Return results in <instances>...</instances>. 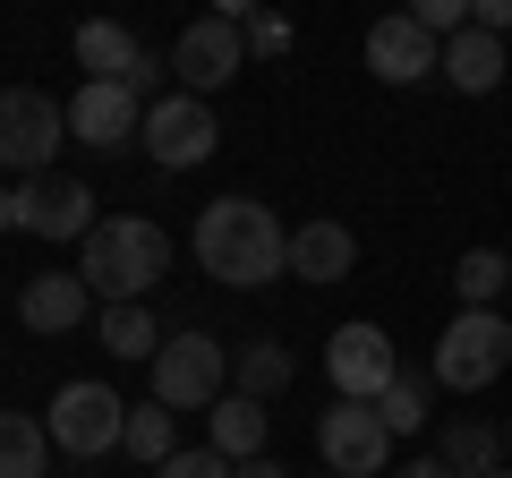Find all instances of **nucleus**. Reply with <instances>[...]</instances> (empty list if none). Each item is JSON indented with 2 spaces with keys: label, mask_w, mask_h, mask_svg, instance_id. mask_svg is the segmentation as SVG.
I'll return each mask as SVG.
<instances>
[{
  "label": "nucleus",
  "mask_w": 512,
  "mask_h": 478,
  "mask_svg": "<svg viewBox=\"0 0 512 478\" xmlns=\"http://www.w3.org/2000/svg\"><path fill=\"white\" fill-rule=\"evenodd\" d=\"M197 265L222 291H256V282L291 274V231L274 222V205H256V197H214L197 214Z\"/></svg>",
  "instance_id": "f257e3e1"
},
{
  "label": "nucleus",
  "mask_w": 512,
  "mask_h": 478,
  "mask_svg": "<svg viewBox=\"0 0 512 478\" xmlns=\"http://www.w3.org/2000/svg\"><path fill=\"white\" fill-rule=\"evenodd\" d=\"M171 274V239L163 222L146 214H103L86 231V265H77V282H86L103 308H137V299H154V282Z\"/></svg>",
  "instance_id": "f03ea898"
},
{
  "label": "nucleus",
  "mask_w": 512,
  "mask_h": 478,
  "mask_svg": "<svg viewBox=\"0 0 512 478\" xmlns=\"http://www.w3.org/2000/svg\"><path fill=\"white\" fill-rule=\"evenodd\" d=\"M69 146V103L43 86H0V180H52Z\"/></svg>",
  "instance_id": "7ed1b4c3"
},
{
  "label": "nucleus",
  "mask_w": 512,
  "mask_h": 478,
  "mask_svg": "<svg viewBox=\"0 0 512 478\" xmlns=\"http://www.w3.org/2000/svg\"><path fill=\"white\" fill-rule=\"evenodd\" d=\"M512 368V316L504 308H461L436 342V385L444 393H487Z\"/></svg>",
  "instance_id": "20e7f679"
},
{
  "label": "nucleus",
  "mask_w": 512,
  "mask_h": 478,
  "mask_svg": "<svg viewBox=\"0 0 512 478\" xmlns=\"http://www.w3.org/2000/svg\"><path fill=\"white\" fill-rule=\"evenodd\" d=\"M43 427H52L60 453L103 461V453H120V436H128V402H120L111 385H94V376H77V385H60V393H52Z\"/></svg>",
  "instance_id": "39448f33"
},
{
  "label": "nucleus",
  "mask_w": 512,
  "mask_h": 478,
  "mask_svg": "<svg viewBox=\"0 0 512 478\" xmlns=\"http://www.w3.org/2000/svg\"><path fill=\"white\" fill-rule=\"evenodd\" d=\"M325 376H333V402H384V385L402 376V350H393L384 325L350 316V325H333V342H325Z\"/></svg>",
  "instance_id": "423d86ee"
},
{
  "label": "nucleus",
  "mask_w": 512,
  "mask_h": 478,
  "mask_svg": "<svg viewBox=\"0 0 512 478\" xmlns=\"http://www.w3.org/2000/svg\"><path fill=\"white\" fill-rule=\"evenodd\" d=\"M222 376H231V359H222L214 333H171V342L154 350V402L163 410H214Z\"/></svg>",
  "instance_id": "0eeeda50"
},
{
  "label": "nucleus",
  "mask_w": 512,
  "mask_h": 478,
  "mask_svg": "<svg viewBox=\"0 0 512 478\" xmlns=\"http://www.w3.org/2000/svg\"><path fill=\"white\" fill-rule=\"evenodd\" d=\"M239 26H248V18H222V9H214V18H197L180 43H171L180 94H197V103H205V94H222L239 69H248V35H239Z\"/></svg>",
  "instance_id": "6e6552de"
},
{
  "label": "nucleus",
  "mask_w": 512,
  "mask_h": 478,
  "mask_svg": "<svg viewBox=\"0 0 512 478\" xmlns=\"http://www.w3.org/2000/svg\"><path fill=\"white\" fill-rule=\"evenodd\" d=\"M137 146H146L163 171H197L205 154L222 146V129H214V111H205L197 94H154V103H146V129H137Z\"/></svg>",
  "instance_id": "1a4fd4ad"
},
{
  "label": "nucleus",
  "mask_w": 512,
  "mask_h": 478,
  "mask_svg": "<svg viewBox=\"0 0 512 478\" xmlns=\"http://www.w3.org/2000/svg\"><path fill=\"white\" fill-rule=\"evenodd\" d=\"M316 453H325L333 478H376L393 461V427L376 419V402H333L316 419Z\"/></svg>",
  "instance_id": "9d476101"
},
{
  "label": "nucleus",
  "mask_w": 512,
  "mask_h": 478,
  "mask_svg": "<svg viewBox=\"0 0 512 478\" xmlns=\"http://www.w3.org/2000/svg\"><path fill=\"white\" fill-rule=\"evenodd\" d=\"M77 69H86V86H128L137 103L154 94V52L128 35V26H111V18L77 26Z\"/></svg>",
  "instance_id": "9b49d317"
},
{
  "label": "nucleus",
  "mask_w": 512,
  "mask_h": 478,
  "mask_svg": "<svg viewBox=\"0 0 512 478\" xmlns=\"http://www.w3.org/2000/svg\"><path fill=\"white\" fill-rule=\"evenodd\" d=\"M367 69H376L384 86H419V77H444V43L402 9V18L367 26Z\"/></svg>",
  "instance_id": "f8f14e48"
},
{
  "label": "nucleus",
  "mask_w": 512,
  "mask_h": 478,
  "mask_svg": "<svg viewBox=\"0 0 512 478\" xmlns=\"http://www.w3.org/2000/svg\"><path fill=\"white\" fill-rule=\"evenodd\" d=\"M137 129H146V103H137L128 86H77L69 94V137L77 146L120 154V146H137Z\"/></svg>",
  "instance_id": "ddd939ff"
},
{
  "label": "nucleus",
  "mask_w": 512,
  "mask_h": 478,
  "mask_svg": "<svg viewBox=\"0 0 512 478\" xmlns=\"http://www.w3.org/2000/svg\"><path fill=\"white\" fill-rule=\"evenodd\" d=\"M94 222H103V214H94L86 180H60V171H52V180H26V231H35V239H86Z\"/></svg>",
  "instance_id": "4468645a"
},
{
  "label": "nucleus",
  "mask_w": 512,
  "mask_h": 478,
  "mask_svg": "<svg viewBox=\"0 0 512 478\" xmlns=\"http://www.w3.org/2000/svg\"><path fill=\"white\" fill-rule=\"evenodd\" d=\"M291 274L299 282H350L359 274V231H350V222H299L291 231Z\"/></svg>",
  "instance_id": "2eb2a0df"
},
{
  "label": "nucleus",
  "mask_w": 512,
  "mask_h": 478,
  "mask_svg": "<svg viewBox=\"0 0 512 478\" xmlns=\"http://www.w3.org/2000/svg\"><path fill=\"white\" fill-rule=\"evenodd\" d=\"M86 282H77V274H35V282H26V291H18V325L26 333H43V342H52V333H77V325H86Z\"/></svg>",
  "instance_id": "dca6fc26"
},
{
  "label": "nucleus",
  "mask_w": 512,
  "mask_h": 478,
  "mask_svg": "<svg viewBox=\"0 0 512 478\" xmlns=\"http://www.w3.org/2000/svg\"><path fill=\"white\" fill-rule=\"evenodd\" d=\"M205 419H214V453L231 461V470H239V461H256V453H265V436H274L265 402H248V393H222V402L205 410Z\"/></svg>",
  "instance_id": "f3484780"
},
{
  "label": "nucleus",
  "mask_w": 512,
  "mask_h": 478,
  "mask_svg": "<svg viewBox=\"0 0 512 478\" xmlns=\"http://www.w3.org/2000/svg\"><path fill=\"white\" fill-rule=\"evenodd\" d=\"M436 461H444L453 478H495V470H504V436H495L487 419H444Z\"/></svg>",
  "instance_id": "a211bd4d"
},
{
  "label": "nucleus",
  "mask_w": 512,
  "mask_h": 478,
  "mask_svg": "<svg viewBox=\"0 0 512 478\" xmlns=\"http://www.w3.org/2000/svg\"><path fill=\"white\" fill-rule=\"evenodd\" d=\"M444 77H453L461 94H495L504 86V43L478 35V26H461V35L444 43Z\"/></svg>",
  "instance_id": "6ab92c4d"
},
{
  "label": "nucleus",
  "mask_w": 512,
  "mask_h": 478,
  "mask_svg": "<svg viewBox=\"0 0 512 478\" xmlns=\"http://www.w3.org/2000/svg\"><path fill=\"white\" fill-rule=\"evenodd\" d=\"M52 470V427L26 410H0V478H43Z\"/></svg>",
  "instance_id": "aec40b11"
},
{
  "label": "nucleus",
  "mask_w": 512,
  "mask_h": 478,
  "mask_svg": "<svg viewBox=\"0 0 512 478\" xmlns=\"http://www.w3.org/2000/svg\"><path fill=\"white\" fill-rule=\"evenodd\" d=\"M291 350H282V342H248V350H239V359H231V393H248V402H274V393H291Z\"/></svg>",
  "instance_id": "412c9836"
},
{
  "label": "nucleus",
  "mask_w": 512,
  "mask_h": 478,
  "mask_svg": "<svg viewBox=\"0 0 512 478\" xmlns=\"http://www.w3.org/2000/svg\"><path fill=\"white\" fill-rule=\"evenodd\" d=\"M94 333H103L111 359H146V368H154V350H163V333H154V308H146V299H137V308H103V316H94Z\"/></svg>",
  "instance_id": "4be33fe9"
},
{
  "label": "nucleus",
  "mask_w": 512,
  "mask_h": 478,
  "mask_svg": "<svg viewBox=\"0 0 512 478\" xmlns=\"http://www.w3.org/2000/svg\"><path fill=\"white\" fill-rule=\"evenodd\" d=\"M453 291H461V308H495V299L512 291V257L504 248H470V257L453 265Z\"/></svg>",
  "instance_id": "5701e85b"
},
{
  "label": "nucleus",
  "mask_w": 512,
  "mask_h": 478,
  "mask_svg": "<svg viewBox=\"0 0 512 478\" xmlns=\"http://www.w3.org/2000/svg\"><path fill=\"white\" fill-rule=\"evenodd\" d=\"M120 453H137L146 470H163V461L180 453V427H171V410H163V402H137V410H128V436H120Z\"/></svg>",
  "instance_id": "b1692460"
},
{
  "label": "nucleus",
  "mask_w": 512,
  "mask_h": 478,
  "mask_svg": "<svg viewBox=\"0 0 512 478\" xmlns=\"http://www.w3.org/2000/svg\"><path fill=\"white\" fill-rule=\"evenodd\" d=\"M376 419L393 427V436H427V376H419V368H402V376H393V385H384Z\"/></svg>",
  "instance_id": "393cba45"
},
{
  "label": "nucleus",
  "mask_w": 512,
  "mask_h": 478,
  "mask_svg": "<svg viewBox=\"0 0 512 478\" xmlns=\"http://www.w3.org/2000/svg\"><path fill=\"white\" fill-rule=\"evenodd\" d=\"M154 478H231V461H222L214 444H197V453H188V444H180V453H171V461H163V470H154Z\"/></svg>",
  "instance_id": "a878e982"
},
{
  "label": "nucleus",
  "mask_w": 512,
  "mask_h": 478,
  "mask_svg": "<svg viewBox=\"0 0 512 478\" xmlns=\"http://www.w3.org/2000/svg\"><path fill=\"white\" fill-rule=\"evenodd\" d=\"M239 35H248V52H291V18H274V9H248V26H239Z\"/></svg>",
  "instance_id": "bb28decb"
},
{
  "label": "nucleus",
  "mask_w": 512,
  "mask_h": 478,
  "mask_svg": "<svg viewBox=\"0 0 512 478\" xmlns=\"http://www.w3.org/2000/svg\"><path fill=\"white\" fill-rule=\"evenodd\" d=\"M470 26L504 43V35H512V0H470Z\"/></svg>",
  "instance_id": "cd10ccee"
},
{
  "label": "nucleus",
  "mask_w": 512,
  "mask_h": 478,
  "mask_svg": "<svg viewBox=\"0 0 512 478\" xmlns=\"http://www.w3.org/2000/svg\"><path fill=\"white\" fill-rule=\"evenodd\" d=\"M26 222V180H0V231H18Z\"/></svg>",
  "instance_id": "c85d7f7f"
},
{
  "label": "nucleus",
  "mask_w": 512,
  "mask_h": 478,
  "mask_svg": "<svg viewBox=\"0 0 512 478\" xmlns=\"http://www.w3.org/2000/svg\"><path fill=\"white\" fill-rule=\"evenodd\" d=\"M393 478H453V470H444L436 453H419V461H402V470H393Z\"/></svg>",
  "instance_id": "c756f323"
},
{
  "label": "nucleus",
  "mask_w": 512,
  "mask_h": 478,
  "mask_svg": "<svg viewBox=\"0 0 512 478\" xmlns=\"http://www.w3.org/2000/svg\"><path fill=\"white\" fill-rule=\"evenodd\" d=\"M231 478H291V470H282V461H265V453H256V461H239Z\"/></svg>",
  "instance_id": "7c9ffc66"
},
{
  "label": "nucleus",
  "mask_w": 512,
  "mask_h": 478,
  "mask_svg": "<svg viewBox=\"0 0 512 478\" xmlns=\"http://www.w3.org/2000/svg\"><path fill=\"white\" fill-rule=\"evenodd\" d=\"M504 461H512V419H504Z\"/></svg>",
  "instance_id": "2f4dec72"
},
{
  "label": "nucleus",
  "mask_w": 512,
  "mask_h": 478,
  "mask_svg": "<svg viewBox=\"0 0 512 478\" xmlns=\"http://www.w3.org/2000/svg\"><path fill=\"white\" fill-rule=\"evenodd\" d=\"M495 478H512V461H504V470H495Z\"/></svg>",
  "instance_id": "473e14b6"
},
{
  "label": "nucleus",
  "mask_w": 512,
  "mask_h": 478,
  "mask_svg": "<svg viewBox=\"0 0 512 478\" xmlns=\"http://www.w3.org/2000/svg\"><path fill=\"white\" fill-rule=\"evenodd\" d=\"M316 478H333V470H316Z\"/></svg>",
  "instance_id": "72a5a7b5"
},
{
  "label": "nucleus",
  "mask_w": 512,
  "mask_h": 478,
  "mask_svg": "<svg viewBox=\"0 0 512 478\" xmlns=\"http://www.w3.org/2000/svg\"><path fill=\"white\" fill-rule=\"evenodd\" d=\"M504 299H512V291H504Z\"/></svg>",
  "instance_id": "f704fd0d"
}]
</instances>
